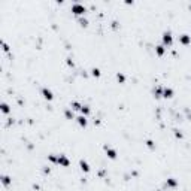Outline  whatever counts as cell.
<instances>
[{
    "label": "cell",
    "mask_w": 191,
    "mask_h": 191,
    "mask_svg": "<svg viewBox=\"0 0 191 191\" xmlns=\"http://www.w3.org/2000/svg\"><path fill=\"white\" fill-rule=\"evenodd\" d=\"M85 12H87V9H85L84 5H81V3H75V5H72V14L78 15V17H82Z\"/></svg>",
    "instance_id": "1"
},
{
    "label": "cell",
    "mask_w": 191,
    "mask_h": 191,
    "mask_svg": "<svg viewBox=\"0 0 191 191\" xmlns=\"http://www.w3.org/2000/svg\"><path fill=\"white\" fill-rule=\"evenodd\" d=\"M158 191H161V190H158Z\"/></svg>",
    "instance_id": "26"
},
{
    "label": "cell",
    "mask_w": 191,
    "mask_h": 191,
    "mask_svg": "<svg viewBox=\"0 0 191 191\" xmlns=\"http://www.w3.org/2000/svg\"><path fill=\"white\" fill-rule=\"evenodd\" d=\"M105 152H106V155L110 158V160H115L117 158V149H113V148H110V146H107V145H105Z\"/></svg>",
    "instance_id": "4"
},
{
    "label": "cell",
    "mask_w": 191,
    "mask_h": 191,
    "mask_svg": "<svg viewBox=\"0 0 191 191\" xmlns=\"http://www.w3.org/2000/svg\"><path fill=\"white\" fill-rule=\"evenodd\" d=\"M57 164L61 166V167H69L70 166V160L67 158V155L60 154V155H57Z\"/></svg>",
    "instance_id": "3"
},
{
    "label": "cell",
    "mask_w": 191,
    "mask_h": 191,
    "mask_svg": "<svg viewBox=\"0 0 191 191\" xmlns=\"http://www.w3.org/2000/svg\"><path fill=\"white\" fill-rule=\"evenodd\" d=\"M42 96H44V99L48 100V102H51V100L54 99V93H52L49 88H46V87L42 88Z\"/></svg>",
    "instance_id": "5"
},
{
    "label": "cell",
    "mask_w": 191,
    "mask_h": 191,
    "mask_svg": "<svg viewBox=\"0 0 191 191\" xmlns=\"http://www.w3.org/2000/svg\"><path fill=\"white\" fill-rule=\"evenodd\" d=\"M48 160L52 163H57V155H48Z\"/></svg>",
    "instance_id": "23"
},
{
    "label": "cell",
    "mask_w": 191,
    "mask_h": 191,
    "mask_svg": "<svg viewBox=\"0 0 191 191\" xmlns=\"http://www.w3.org/2000/svg\"><path fill=\"white\" fill-rule=\"evenodd\" d=\"M166 185H167L169 188H176V187L179 185V182H178L175 178H169V179H166Z\"/></svg>",
    "instance_id": "8"
},
{
    "label": "cell",
    "mask_w": 191,
    "mask_h": 191,
    "mask_svg": "<svg viewBox=\"0 0 191 191\" xmlns=\"http://www.w3.org/2000/svg\"><path fill=\"white\" fill-rule=\"evenodd\" d=\"M81 113H82L84 117L90 115V113H91V109H90V106H87V105H82V107H81Z\"/></svg>",
    "instance_id": "12"
},
{
    "label": "cell",
    "mask_w": 191,
    "mask_h": 191,
    "mask_svg": "<svg viewBox=\"0 0 191 191\" xmlns=\"http://www.w3.org/2000/svg\"><path fill=\"white\" fill-rule=\"evenodd\" d=\"M173 90L172 88H169V87H163V97L164 99H172L173 97Z\"/></svg>",
    "instance_id": "7"
},
{
    "label": "cell",
    "mask_w": 191,
    "mask_h": 191,
    "mask_svg": "<svg viewBox=\"0 0 191 191\" xmlns=\"http://www.w3.org/2000/svg\"><path fill=\"white\" fill-rule=\"evenodd\" d=\"M2 46H3V51H5V52L9 51V45H8L6 42H3V41H2Z\"/></svg>",
    "instance_id": "21"
},
{
    "label": "cell",
    "mask_w": 191,
    "mask_h": 191,
    "mask_svg": "<svg viewBox=\"0 0 191 191\" xmlns=\"http://www.w3.org/2000/svg\"><path fill=\"white\" fill-rule=\"evenodd\" d=\"M70 107H72L73 110H81L82 105H81V103H78V102H72V103H70Z\"/></svg>",
    "instance_id": "18"
},
{
    "label": "cell",
    "mask_w": 191,
    "mask_h": 191,
    "mask_svg": "<svg viewBox=\"0 0 191 191\" xmlns=\"http://www.w3.org/2000/svg\"><path fill=\"white\" fill-rule=\"evenodd\" d=\"M190 11H191V5H190Z\"/></svg>",
    "instance_id": "25"
},
{
    "label": "cell",
    "mask_w": 191,
    "mask_h": 191,
    "mask_svg": "<svg viewBox=\"0 0 191 191\" xmlns=\"http://www.w3.org/2000/svg\"><path fill=\"white\" fill-rule=\"evenodd\" d=\"M173 131H175V136H176L178 139H182V137H184V136H182V133H181L179 130H173Z\"/></svg>",
    "instance_id": "22"
},
{
    "label": "cell",
    "mask_w": 191,
    "mask_h": 191,
    "mask_svg": "<svg viewBox=\"0 0 191 191\" xmlns=\"http://www.w3.org/2000/svg\"><path fill=\"white\" fill-rule=\"evenodd\" d=\"M161 41H163V45H164V46H172V44H173V36H172V33H170V31H164L163 36H161Z\"/></svg>",
    "instance_id": "2"
},
{
    "label": "cell",
    "mask_w": 191,
    "mask_h": 191,
    "mask_svg": "<svg viewBox=\"0 0 191 191\" xmlns=\"http://www.w3.org/2000/svg\"><path fill=\"white\" fill-rule=\"evenodd\" d=\"M179 42H181L182 45H190V44H191V36L187 34V33L181 34V36H179Z\"/></svg>",
    "instance_id": "6"
},
{
    "label": "cell",
    "mask_w": 191,
    "mask_h": 191,
    "mask_svg": "<svg viewBox=\"0 0 191 191\" xmlns=\"http://www.w3.org/2000/svg\"><path fill=\"white\" fill-rule=\"evenodd\" d=\"M155 54H157L158 57H163V55L166 54V46H164V45H157V46H155Z\"/></svg>",
    "instance_id": "10"
},
{
    "label": "cell",
    "mask_w": 191,
    "mask_h": 191,
    "mask_svg": "<svg viewBox=\"0 0 191 191\" xmlns=\"http://www.w3.org/2000/svg\"><path fill=\"white\" fill-rule=\"evenodd\" d=\"M76 123H78L81 127H87V124H88V121H87V117H84V115L76 117Z\"/></svg>",
    "instance_id": "9"
},
{
    "label": "cell",
    "mask_w": 191,
    "mask_h": 191,
    "mask_svg": "<svg viewBox=\"0 0 191 191\" xmlns=\"http://www.w3.org/2000/svg\"><path fill=\"white\" fill-rule=\"evenodd\" d=\"M91 75L94 76V78H100V75H102V73H100V69L93 67V69H91Z\"/></svg>",
    "instance_id": "19"
},
{
    "label": "cell",
    "mask_w": 191,
    "mask_h": 191,
    "mask_svg": "<svg viewBox=\"0 0 191 191\" xmlns=\"http://www.w3.org/2000/svg\"><path fill=\"white\" fill-rule=\"evenodd\" d=\"M154 96H155L157 99L163 97V87H155V88H154Z\"/></svg>",
    "instance_id": "14"
},
{
    "label": "cell",
    "mask_w": 191,
    "mask_h": 191,
    "mask_svg": "<svg viewBox=\"0 0 191 191\" xmlns=\"http://www.w3.org/2000/svg\"><path fill=\"white\" fill-rule=\"evenodd\" d=\"M117 81H118L120 84H124V82H126V75L121 73V72H118V73H117Z\"/></svg>",
    "instance_id": "17"
},
{
    "label": "cell",
    "mask_w": 191,
    "mask_h": 191,
    "mask_svg": "<svg viewBox=\"0 0 191 191\" xmlns=\"http://www.w3.org/2000/svg\"><path fill=\"white\" fill-rule=\"evenodd\" d=\"M64 115H66V118H67V120H73V118H75V113H73V109H66V112H64Z\"/></svg>",
    "instance_id": "16"
},
{
    "label": "cell",
    "mask_w": 191,
    "mask_h": 191,
    "mask_svg": "<svg viewBox=\"0 0 191 191\" xmlns=\"http://www.w3.org/2000/svg\"><path fill=\"white\" fill-rule=\"evenodd\" d=\"M146 146L152 149V148H154V142H152V140H146Z\"/></svg>",
    "instance_id": "24"
},
{
    "label": "cell",
    "mask_w": 191,
    "mask_h": 191,
    "mask_svg": "<svg viewBox=\"0 0 191 191\" xmlns=\"http://www.w3.org/2000/svg\"><path fill=\"white\" fill-rule=\"evenodd\" d=\"M79 24H81L82 27H87V25H88V20H87V18H82V17H81V18H79Z\"/></svg>",
    "instance_id": "20"
},
{
    "label": "cell",
    "mask_w": 191,
    "mask_h": 191,
    "mask_svg": "<svg viewBox=\"0 0 191 191\" xmlns=\"http://www.w3.org/2000/svg\"><path fill=\"white\" fill-rule=\"evenodd\" d=\"M2 184H3L5 187H8V185L12 184V179H11L8 175H2Z\"/></svg>",
    "instance_id": "13"
},
{
    "label": "cell",
    "mask_w": 191,
    "mask_h": 191,
    "mask_svg": "<svg viewBox=\"0 0 191 191\" xmlns=\"http://www.w3.org/2000/svg\"><path fill=\"white\" fill-rule=\"evenodd\" d=\"M0 109H2V112H3V113H9V112H11L9 105H8V103H5V102H3L2 105H0Z\"/></svg>",
    "instance_id": "15"
},
{
    "label": "cell",
    "mask_w": 191,
    "mask_h": 191,
    "mask_svg": "<svg viewBox=\"0 0 191 191\" xmlns=\"http://www.w3.org/2000/svg\"><path fill=\"white\" fill-rule=\"evenodd\" d=\"M79 167H81V170H82V172H85V173H88V172H90V164H88L85 160H79Z\"/></svg>",
    "instance_id": "11"
}]
</instances>
